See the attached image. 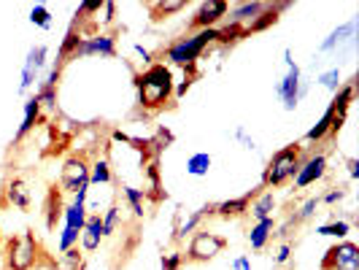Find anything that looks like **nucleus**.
<instances>
[{"mask_svg": "<svg viewBox=\"0 0 359 270\" xmlns=\"http://www.w3.org/2000/svg\"><path fill=\"white\" fill-rule=\"evenodd\" d=\"M319 84H322L324 90H330L332 95L341 90V68H330V71H324V73H319V79H316Z\"/></svg>", "mask_w": 359, "mask_h": 270, "instance_id": "72a5a7b5", "label": "nucleus"}, {"mask_svg": "<svg viewBox=\"0 0 359 270\" xmlns=\"http://www.w3.org/2000/svg\"><path fill=\"white\" fill-rule=\"evenodd\" d=\"M187 8L184 0H170V3H151L149 11H151V19H168L170 14H179Z\"/></svg>", "mask_w": 359, "mask_h": 270, "instance_id": "2f4dec72", "label": "nucleus"}, {"mask_svg": "<svg viewBox=\"0 0 359 270\" xmlns=\"http://www.w3.org/2000/svg\"><path fill=\"white\" fill-rule=\"evenodd\" d=\"M319 268L322 270H359V246L354 241H348V238L332 243V246L324 252Z\"/></svg>", "mask_w": 359, "mask_h": 270, "instance_id": "6e6552de", "label": "nucleus"}, {"mask_svg": "<svg viewBox=\"0 0 359 270\" xmlns=\"http://www.w3.org/2000/svg\"><path fill=\"white\" fill-rule=\"evenodd\" d=\"M354 41H357V19H348V22L338 25V27L319 43V54L341 52L346 43H354Z\"/></svg>", "mask_w": 359, "mask_h": 270, "instance_id": "ddd939ff", "label": "nucleus"}, {"mask_svg": "<svg viewBox=\"0 0 359 270\" xmlns=\"http://www.w3.org/2000/svg\"><path fill=\"white\" fill-rule=\"evenodd\" d=\"M0 246H3V233H0Z\"/></svg>", "mask_w": 359, "mask_h": 270, "instance_id": "de8ad7c7", "label": "nucleus"}, {"mask_svg": "<svg viewBox=\"0 0 359 270\" xmlns=\"http://www.w3.org/2000/svg\"><path fill=\"white\" fill-rule=\"evenodd\" d=\"M211 165H214V157H211L208 151H195V154H189V160H187V176L203 179V176H208Z\"/></svg>", "mask_w": 359, "mask_h": 270, "instance_id": "a878e982", "label": "nucleus"}, {"mask_svg": "<svg viewBox=\"0 0 359 270\" xmlns=\"http://www.w3.org/2000/svg\"><path fill=\"white\" fill-rule=\"evenodd\" d=\"M273 233H276V219H262V222H254L252 230L246 233V238H249V246H252L254 252H262V249L270 243Z\"/></svg>", "mask_w": 359, "mask_h": 270, "instance_id": "aec40b11", "label": "nucleus"}, {"mask_svg": "<svg viewBox=\"0 0 359 270\" xmlns=\"http://www.w3.org/2000/svg\"><path fill=\"white\" fill-rule=\"evenodd\" d=\"M38 119H41V106H38L36 97H27V100H25V106H22V122H19L17 133H14V141L27 138V133H33V130H36Z\"/></svg>", "mask_w": 359, "mask_h": 270, "instance_id": "6ab92c4d", "label": "nucleus"}, {"mask_svg": "<svg viewBox=\"0 0 359 270\" xmlns=\"http://www.w3.org/2000/svg\"><path fill=\"white\" fill-rule=\"evenodd\" d=\"M227 249V238L224 235L214 233V230H198V233L189 235V243H187V252H184V259L187 262H211L219 254Z\"/></svg>", "mask_w": 359, "mask_h": 270, "instance_id": "39448f33", "label": "nucleus"}, {"mask_svg": "<svg viewBox=\"0 0 359 270\" xmlns=\"http://www.w3.org/2000/svg\"><path fill=\"white\" fill-rule=\"evenodd\" d=\"M284 65H287V73H284V79L276 84V95H278V100H281L284 111H294V108H297V103H300L297 92H300L303 71H300V65L294 62V54H292V49H284Z\"/></svg>", "mask_w": 359, "mask_h": 270, "instance_id": "0eeeda50", "label": "nucleus"}, {"mask_svg": "<svg viewBox=\"0 0 359 270\" xmlns=\"http://www.w3.org/2000/svg\"><path fill=\"white\" fill-rule=\"evenodd\" d=\"M6 200H8L14 208H19V211H30V208H33V195H30L27 184L22 179L8 181V187H6Z\"/></svg>", "mask_w": 359, "mask_h": 270, "instance_id": "412c9836", "label": "nucleus"}, {"mask_svg": "<svg viewBox=\"0 0 359 270\" xmlns=\"http://www.w3.org/2000/svg\"><path fill=\"white\" fill-rule=\"evenodd\" d=\"M54 270H84V252L79 246L62 252L54 259Z\"/></svg>", "mask_w": 359, "mask_h": 270, "instance_id": "c85d7f7f", "label": "nucleus"}, {"mask_svg": "<svg viewBox=\"0 0 359 270\" xmlns=\"http://www.w3.org/2000/svg\"><path fill=\"white\" fill-rule=\"evenodd\" d=\"M189 87H192V79H184L179 87H173V95L181 97V95H187V92H189Z\"/></svg>", "mask_w": 359, "mask_h": 270, "instance_id": "a18cd8bd", "label": "nucleus"}, {"mask_svg": "<svg viewBox=\"0 0 359 270\" xmlns=\"http://www.w3.org/2000/svg\"><path fill=\"white\" fill-rule=\"evenodd\" d=\"M233 138H235V141H241V146H243L246 151H257V141H254L252 135L246 133V127H243V125L235 127V130H233Z\"/></svg>", "mask_w": 359, "mask_h": 270, "instance_id": "58836bf2", "label": "nucleus"}, {"mask_svg": "<svg viewBox=\"0 0 359 270\" xmlns=\"http://www.w3.org/2000/svg\"><path fill=\"white\" fill-rule=\"evenodd\" d=\"M257 192H246L241 198H230V200H222V203H214V216L219 219H241V216L249 214V203Z\"/></svg>", "mask_w": 359, "mask_h": 270, "instance_id": "dca6fc26", "label": "nucleus"}, {"mask_svg": "<svg viewBox=\"0 0 359 270\" xmlns=\"http://www.w3.org/2000/svg\"><path fill=\"white\" fill-rule=\"evenodd\" d=\"M351 233V222L348 219H330L327 224H319L316 227V235H322V238H338V241H346Z\"/></svg>", "mask_w": 359, "mask_h": 270, "instance_id": "cd10ccee", "label": "nucleus"}, {"mask_svg": "<svg viewBox=\"0 0 359 270\" xmlns=\"http://www.w3.org/2000/svg\"><path fill=\"white\" fill-rule=\"evenodd\" d=\"M346 195H348V192H346L343 187H332L330 192H324L322 198H319V203H324V205H335V203H343Z\"/></svg>", "mask_w": 359, "mask_h": 270, "instance_id": "ea45409f", "label": "nucleus"}, {"mask_svg": "<svg viewBox=\"0 0 359 270\" xmlns=\"http://www.w3.org/2000/svg\"><path fill=\"white\" fill-rule=\"evenodd\" d=\"M276 208H278V200H276V195L273 192H257L252 198V203H249V214H252L254 222H262V219H273V214H276Z\"/></svg>", "mask_w": 359, "mask_h": 270, "instance_id": "a211bd4d", "label": "nucleus"}, {"mask_svg": "<svg viewBox=\"0 0 359 270\" xmlns=\"http://www.w3.org/2000/svg\"><path fill=\"white\" fill-rule=\"evenodd\" d=\"M41 257V246L33 230L11 235L3 243V270H33Z\"/></svg>", "mask_w": 359, "mask_h": 270, "instance_id": "20e7f679", "label": "nucleus"}, {"mask_svg": "<svg viewBox=\"0 0 359 270\" xmlns=\"http://www.w3.org/2000/svg\"><path fill=\"white\" fill-rule=\"evenodd\" d=\"M90 162L79 154H73L62 162L60 170V192L65 195H79V192H90Z\"/></svg>", "mask_w": 359, "mask_h": 270, "instance_id": "423d86ee", "label": "nucleus"}, {"mask_svg": "<svg viewBox=\"0 0 359 270\" xmlns=\"http://www.w3.org/2000/svg\"><path fill=\"white\" fill-rule=\"evenodd\" d=\"M324 176H327V154L316 151V154L303 157L292 184H294V189H306V187H313L316 181H322Z\"/></svg>", "mask_w": 359, "mask_h": 270, "instance_id": "9d476101", "label": "nucleus"}, {"mask_svg": "<svg viewBox=\"0 0 359 270\" xmlns=\"http://www.w3.org/2000/svg\"><path fill=\"white\" fill-rule=\"evenodd\" d=\"M95 14H97V22H100V25H111V22L116 19V3L103 0V3L97 6V11H95Z\"/></svg>", "mask_w": 359, "mask_h": 270, "instance_id": "4c0bfd02", "label": "nucleus"}, {"mask_svg": "<svg viewBox=\"0 0 359 270\" xmlns=\"http://www.w3.org/2000/svg\"><path fill=\"white\" fill-rule=\"evenodd\" d=\"M346 165H348V176H351V179H359V160H354V157H351Z\"/></svg>", "mask_w": 359, "mask_h": 270, "instance_id": "49530a36", "label": "nucleus"}, {"mask_svg": "<svg viewBox=\"0 0 359 270\" xmlns=\"http://www.w3.org/2000/svg\"><path fill=\"white\" fill-rule=\"evenodd\" d=\"M230 268H233V270H254L252 268V259H249L246 254H238L233 262H230Z\"/></svg>", "mask_w": 359, "mask_h": 270, "instance_id": "79ce46f5", "label": "nucleus"}, {"mask_svg": "<svg viewBox=\"0 0 359 270\" xmlns=\"http://www.w3.org/2000/svg\"><path fill=\"white\" fill-rule=\"evenodd\" d=\"M227 14H230V3L227 0H208V3L198 6L192 25L198 30H208V27H216L222 19H227Z\"/></svg>", "mask_w": 359, "mask_h": 270, "instance_id": "f8f14e48", "label": "nucleus"}, {"mask_svg": "<svg viewBox=\"0 0 359 270\" xmlns=\"http://www.w3.org/2000/svg\"><path fill=\"white\" fill-rule=\"evenodd\" d=\"M184 252H170V254H162L160 257V268L162 270H181L184 268Z\"/></svg>", "mask_w": 359, "mask_h": 270, "instance_id": "e433bc0d", "label": "nucleus"}, {"mask_svg": "<svg viewBox=\"0 0 359 270\" xmlns=\"http://www.w3.org/2000/svg\"><path fill=\"white\" fill-rule=\"evenodd\" d=\"M62 227H71V230H84V222H87V203H68L65 208H62Z\"/></svg>", "mask_w": 359, "mask_h": 270, "instance_id": "b1692460", "label": "nucleus"}, {"mask_svg": "<svg viewBox=\"0 0 359 270\" xmlns=\"http://www.w3.org/2000/svg\"><path fill=\"white\" fill-rule=\"evenodd\" d=\"M30 22L41 30H52V14H49L46 6H33L30 8Z\"/></svg>", "mask_w": 359, "mask_h": 270, "instance_id": "c9c22d12", "label": "nucleus"}, {"mask_svg": "<svg viewBox=\"0 0 359 270\" xmlns=\"http://www.w3.org/2000/svg\"><path fill=\"white\" fill-rule=\"evenodd\" d=\"M114 181V170L106 157H97L90 165V187H108Z\"/></svg>", "mask_w": 359, "mask_h": 270, "instance_id": "bb28decb", "label": "nucleus"}, {"mask_svg": "<svg viewBox=\"0 0 359 270\" xmlns=\"http://www.w3.org/2000/svg\"><path fill=\"white\" fill-rule=\"evenodd\" d=\"M332 119H335V108H332V103H330V106H327V111L322 114V119H319L316 125L308 130L303 141L313 146V144H322L324 138H330V130H332Z\"/></svg>", "mask_w": 359, "mask_h": 270, "instance_id": "4be33fe9", "label": "nucleus"}, {"mask_svg": "<svg viewBox=\"0 0 359 270\" xmlns=\"http://www.w3.org/2000/svg\"><path fill=\"white\" fill-rule=\"evenodd\" d=\"M284 8H289V3L265 6V11H262V14L254 19L249 27H246V36H252V33H259V30H265V27H270V25H276V22H278V14H281Z\"/></svg>", "mask_w": 359, "mask_h": 270, "instance_id": "393cba45", "label": "nucleus"}, {"mask_svg": "<svg viewBox=\"0 0 359 270\" xmlns=\"http://www.w3.org/2000/svg\"><path fill=\"white\" fill-rule=\"evenodd\" d=\"M79 238H81V233L79 230H71V227H62L60 230V235H57V252H68V249H73V246H79Z\"/></svg>", "mask_w": 359, "mask_h": 270, "instance_id": "473e14b6", "label": "nucleus"}, {"mask_svg": "<svg viewBox=\"0 0 359 270\" xmlns=\"http://www.w3.org/2000/svg\"><path fill=\"white\" fill-rule=\"evenodd\" d=\"M81 33H76V27H71L65 38H62V43H60V54H57V60L60 62H65V60H76V49H79V43H81Z\"/></svg>", "mask_w": 359, "mask_h": 270, "instance_id": "c756f323", "label": "nucleus"}, {"mask_svg": "<svg viewBox=\"0 0 359 270\" xmlns=\"http://www.w3.org/2000/svg\"><path fill=\"white\" fill-rule=\"evenodd\" d=\"M33 97L38 100L41 111H43V108H46V111H54V108H57V90H54V87H41V84H38V92Z\"/></svg>", "mask_w": 359, "mask_h": 270, "instance_id": "f704fd0d", "label": "nucleus"}, {"mask_svg": "<svg viewBox=\"0 0 359 270\" xmlns=\"http://www.w3.org/2000/svg\"><path fill=\"white\" fill-rule=\"evenodd\" d=\"M173 73L165 62H151L144 73H135V90H138V103L146 111H160L168 106L173 97Z\"/></svg>", "mask_w": 359, "mask_h": 270, "instance_id": "f257e3e1", "label": "nucleus"}, {"mask_svg": "<svg viewBox=\"0 0 359 270\" xmlns=\"http://www.w3.org/2000/svg\"><path fill=\"white\" fill-rule=\"evenodd\" d=\"M219 41V27H208V30H195L192 36L179 38L173 41L168 49H165V60L170 65H179V68H192L198 62L203 52Z\"/></svg>", "mask_w": 359, "mask_h": 270, "instance_id": "f03ea898", "label": "nucleus"}, {"mask_svg": "<svg viewBox=\"0 0 359 270\" xmlns=\"http://www.w3.org/2000/svg\"><path fill=\"white\" fill-rule=\"evenodd\" d=\"M289 257H292V243H289V241H284V243L276 249V257H273V262H276V265H287Z\"/></svg>", "mask_w": 359, "mask_h": 270, "instance_id": "a19ab883", "label": "nucleus"}, {"mask_svg": "<svg viewBox=\"0 0 359 270\" xmlns=\"http://www.w3.org/2000/svg\"><path fill=\"white\" fill-rule=\"evenodd\" d=\"M133 52L138 54V57H141V60L146 62V65H151V62H154V57H151V52L146 49L144 43H133Z\"/></svg>", "mask_w": 359, "mask_h": 270, "instance_id": "37998d69", "label": "nucleus"}, {"mask_svg": "<svg viewBox=\"0 0 359 270\" xmlns=\"http://www.w3.org/2000/svg\"><path fill=\"white\" fill-rule=\"evenodd\" d=\"M103 219V238H111V235L119 230V222H122V208L116 203H111L106 208V214L100 216Z\"/></svg>", "mask_w": 359, "mask_h": 270, "instance_id": "7c9ffc66", "label": "nucleus"}, {"mask_svg": "<svg viewBox=\"0 0 359 270\" xmlns=\"http://www.w3.org/2000/svg\"><path fill=\"white\" fill-rule=\"evenodd\" d=\"M205 216H214V203L200 205L198 211H189L184 219H179V222H176V230H173V241H187L192 233H198Z\"/></svg>", "mask_w": 359, "mask_h": 270, "instance_id": "4468645a", "label": "nucleus"}, {"mask_svg": "<svg viewBox=\"0 0 359 270\" xmlns=\"http://www.w3.org/2000/svg\"><path fill=\"white\" fill-rule=\"evenodd\" d=\"M265 6H268V3H238V6L230 8L227 19H230V25H238V27H243V30H246L254 19L265 11Z\"/></svg>", "mask_w": 359, "mask_h": 270, "instance_id": "f3484780", "label": "nucleus"}, {"mask_svg": "<svg viewBox=\"0 0 359 270\" xmlns=\"http://www.w3.org/2000/svg\"><path fill=\"white\" fill-rule=\"evenodd\" d=\"M79 57H103V60H114L116 57V36L111 33H97V36L81 38L79 49H76V60Z\"/></svg>", "mask_w": 359, "mask_h": 270, "instance_id": "9b49d317", "label": "nucleus"}, {"mask_svg": "<svg viewBox=\"0 0 359 270\" xmlns=\"http://www.w3.org/2000/svg\"><path fill=\"white\" fill-rule=\"evenodd\" d=\"M46 62H49V46L46 43L30 46V52H27L25 62H22V73H19V92H27L36 84L41 71L46 68Z\"/></svg>", "mask_w": 359, "mask_h": 270, "instance_id": "1a4fd4ad", "label": "nucleus"}, {"mask_svg": "<svg viewBox=\"0 0 359 270\" xmlns=\"http://www.w3.org/2000/svg\"><path fill=\"white\" fill-rule=\"evenodd\" d=\"M79 243H81L84 254H95L100 249V243H103V219H100V214H87Z\"/></svg>", "mask_w": 359, "mask_h": 270, "instance_id": "2eb2a0df", "label": "nucleus"}, {"mask_svg": "<svg viewBox=\"0 0 359 270\" xmlns=\"http://www.w3.org/2000/svg\"><path fill=\"white\" fill-rule=\"evenodd\" d=\"M33 270H54V259H49L46 254H41V257H38V262L33 265Z\"/></svg>", "mask_w": 359, "mask_h": 270, "instance_id": "c03bdc74", "label": "nucleus"}, {"mask_svg": "<svg viewBox=\"0 0 359 270\" xmlns=\"http://www.w3.org/2000/svg\"><path fill=\"white\" fill-rule=\"evenodd\" d=\"M122 198H125L127 208L133 211L135 219H144V214H146V192L144 189H138V187H133V184H122Z\"/></svg>", "mask_w": 359, "mask_h": 270, "instance_id": "5701e85b", "label": "nucleus"}, {"mask_svg": "<svg viewBox=\"0 0 359 270\" xmlns=\"http://www.w3.org/2000/svg\"><path fill=\"white\" fill-rule=\"evenodd\" d=\"M303 162V146L300 144H289L278 151H273V157L268 160V168L262 173V189H278L289 181L294 179L297 168Z\"/></svg>", "mask_w": 359, "mask_h": 270, "instance_id": "7ed1b4c3", "label": "nucleus"}]
</instances>
